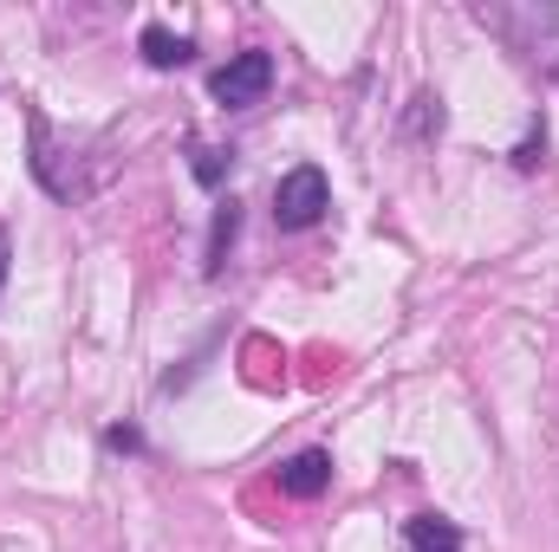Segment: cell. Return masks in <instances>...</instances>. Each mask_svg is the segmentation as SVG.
Returning <instances> with one entry per match:
<instances>
[{
	"label": "cell",
	"mask_w": 559,
	"mask_h": 552,
	"mask_svg": "<svg viewBox=\"0 0 559 552\" xmlns=\"http://www.w3.org/2000/svg\"><path fill=\"white\" fill-rule=\"evenodd\" d=\"M325 208H332V182H325L319 163H299V169L280 176V189H274V221L280 228H312Z\"/></svg>",
	"instance_id": "6da1fadb"
},
{
	"label": "cell",
	"mask_w": 559,
	"mask_h": 552,
	"mask_svg": "<svg viewBox=\"0 0 559 552\" xmlns=\"http://www.w3.org/2000/svg\"><path fill=\"white\" fill-rule=\"evenodd\" d=\"M267 85H274V52L248 46V52H235V59L209 79V98H215V105H228V111H248V105H261V98H267Z\"/></svg>",
	"instance_id": "7a4b0ae2"
},
{
	"label": "cell",
	"mask_w": 559,
	"mask_h": 552,
	"mask_svg": "<svg viewBox=\"0 0 559 552\" xmlns=\"http://www.w3.org/2000/svg\"><path fill=\"white\" fill-rule=\"evenodd\" d=\"M325 488H332V455H325V448H299L293 461H280V494L319 501Z\"/></svg>",
	"instance_id": "3957f363"
},
{
	"label": "cell",
	"mask_w": 559,
	"mask_h": 552,
	"mask_svg": "<svg viewBox=\"0 0 559 552\" xmlns=\"http://www.w3.org/2000/svg\"><path fill=\"white\" fill-rule=\"evenodd\" d=\"M138 52L156 72H169V65H189V59H195V39H189V33H169V26H143Z\"/></svg>",
	"instance_id": "277c9868"
},
{
	"label": "cell",
	"mask_w": 559,
	"mask_h": 552,
	"mask_svg": "<svg viewBox=\"0 0 559 552\" xmlns=\"http://www.w3.org/2000/svg\"><path fill=\"white\" fill-rule=\"evenodd\" d=\"M404 547L411 552H462V527L442 520V514H417V520L404 527Z\"/></svg>",
	"instance_id": "5b68a950"
},
{
	"label": "cell",
	"mask_w": 559,
	"mask_h": 552,
	"mask_svg": "<svg viewBox=\"0 0 559 552\" xmlns=\"http://www.w3.org/2000/svg\"><path fill=\"white\" fill-rule=\"evenodd\" d=\"M442 124H449V118H442V98H436V92H417L411 111H404V143H436Z\"/></svg>",
	"instance_id": "8992f818"
},
{
	"label": "cell",
	"mask_w": 559,
	"mask_h": 552,
	"mask_svg": "<svg viewBox=\"0 0 559 552\" xmlns=\"http://www.w3.org/2000/svg\"><path fill=\"white\" fill-rule=\"evenodd\" d=\"M235 228H241V208L222 202V208H215V228H209V261H202L209 274H222V261H228V248H235Z\"/></svg>",
	"instance_id": "52a82bcc"
},
{
	"label": "cell",
	"mask_w": 559,
	"mask_h": 552,
	"mask_svg": "<svg viewBox=\"0 0 559 552\" xmlns=\"http://www.w3.org/2000/svg\"><path fill=\"white\" fill-rule=\"evenodd\" d=\"M228 163H235L228 149H215V143H195V182H209V189H215V182L228 176Z\"/></svg>",
	"instance_id": "ba28073f"
},
{
	"label": "cell",
	"mask_w": 559,
	"mask_h": 552,
	"mask_svg": "<svg viewBox=\"0 0 559 552\" xmlns=\"http://www.w3.org/2000/svg\"><path fill=\"white\" fill-rule=\"evenodd\" d=\"M105 442H111V448H124V455H138V448H143V435H138V429H111Z\"/></svg>",
	"instance_id": "9c48e42d"
},
{
	"label": "cell",
	"mask_w": 559,
	"mask_h": 552,
	"mask_svg": "<svg viewBox=\"0 0 559 552\" xmlns=\"http://www.w3.org/2000/svg\"><path fill=\"white\" fill-rule=\"evenodd\" d=\"M0 292H7V235H0Z\"/></svg>",
	"instance_id": "30bf717a"
}]
</instances>
